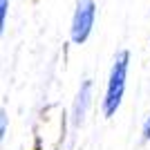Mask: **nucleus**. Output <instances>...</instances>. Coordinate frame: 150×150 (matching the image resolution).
Masks as SVG:
<instances>
[{"instance_id":"obj_5","label":"nucleus","mask_w":150,"mask_h":150,"mask_svg":"<svg viewBox=\"0 0 150 150\" xmlns=\"http://www.w3.org/2000/svg\"><path fill=\"white\" fill-rule=\"evenodd\" d=\"M5 132H7V114L5 110H0V134L5 137Z\"/></svg>"},{"instance_id":"obj_3","label":"nucleus","mask_w":150,"mask_h":150,"mask_svg":"<svg viewBox=\"0 0 150 150\" xmlns=\"http://www.w3.org/2000/svg\"><path fill=\"white\" fill-rule=\"evenodd\" d=\"M90 88H92V83L85 81L83 83V90L79 94V99H76V105H74V125H79L83 121V114H85V105L90 103Z\"/></svg>"},{"instance_id":"obj_4","label":"nucleus","mask_w":150,"mask_h":150,"mask_svg":"<svg viewBox=\"0 0 150 150\" xmlns=\"http://www.w3.org/2000/svg\"><path fill=\"white\" fill-rule=\"evenodd\" d=\"M7 11H9V0H0V29L7 25Z\"/></svg>"},{"instance_id":"obj_6","label":"nucleus","mask_w":150,"mask_h":150,"mask_svg":"<svg viewBox=\"0 0 150 150\" xmlns=\"http://www.w3.org/2000/svg\"><path fill=\"white\" fill-rule=\"evenodd\" d=\"M144 139H150V119L146 121V128H144Z\"/></svg>"},{"instance_id":"obj_1","label":"nucleus","mask_w":150,"mask_h":150,"mask_svg":"<svg viewBox=\"0 0 150 150\" xmlns=\"http://www.w3.org/2000/svg\"><path fill=\"white\" fill-rule=\"evenodd\" d=\"M128 61H130V54L125 50L114 56L112 69H110V81H108V92L103 99V114L105 117H112L121 105L125 90V76H128Z\"/></svg>"},{"instance_id":"obj_2","label":"nucleus","mask_w":150,"mask_h":150,"mask_svg":"<svg viewBox=\"0 0 150 150\" xmlns=\"http://www.w3.org/2000/svg\"><path fill=\"white\" fill-rule=\"evenodd\" d=\"M94 18H96V5L94 0H79L72 18V40L76 45H83L88 40L90 31L94 27Z\"/></svg>"}]
</instances>
